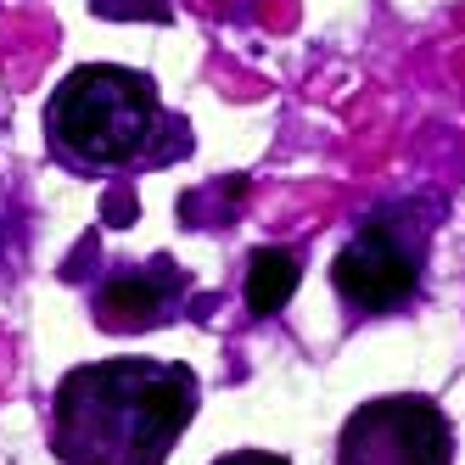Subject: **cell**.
<instances>
[{
  "mask_svg": "<svg viewBox=\"0 0 465 465\" xmlns=\"http://www.w3.org/2000/svg\"><path fill=\"white\" fill-rule=\"evenodd\" d=\"M196 404L203 381L180 359L74 364L51 392V454L62 465H169Z\"/></svg>",
  "mask_w": 465,
  "mask_h": 465,
  "instance_id": "1",
  "label": "cell"
},
{
  "mask_svg": "<svg viewBox=\"0 0 465 465\" xmlns=\"http://www.w3.org/2000/svg\"><path fill=\"white\" fill-rule=\"evenodd\" d=\"M45 146L74 174H135L191 152V124L163 107L146 74L118 62H84L51 90Z\"/></svg>",
  "mask_w": 465,
  "mask_h": 465,
  "instance_id": "2",
  "label": "cell"
},
{
  "mask_svg": "<svg viewBox=\"0 0 465 465\" xmlns=\"http://www.w3.org/2000/svg\"><path fill=\"white\" fill-rule=\"evenodd\" d=\"M431 252V213L410 196L381 203L331 258V286L353 314H392L420 292Z\"/></svg>",
  "mask_w": 465,
  "mask_h": 465,
  "instance_id": "3",
  "label": "cell"
},
{
  "mask_svg": "<svg viewBox=\"0 0 465 465\" xmlns=\"http://www.w3.org/2000/svg\"><path fill=\"white\" fill-rule=\"evenodd\" d=\"M337 465H454V426L426 392H381L342 420Z\"/></svg>",
  "mask_w": 465,
  "mask_h": 465,
  "instance_id": "4",
  "label": "cell"
},
{
  "mask_svg": "<svg viewBox=\"0 0 465 465\" xmlns=\"http://www.w3.org/2000/svg\"><path fill=\"white\" fill-rule=\"evenodd\" d=\"M185 297H191L185 270L169 252H157L146 263H124V270H113L102 286H95L90 320H95V331H107V337H135V331L174 325Z\"/></svg>",
  "mask_w": 465,
  "mask_h": 465,
  "instance_id": "5",
  "label": "cell"
},
{
  "mask_svg": "<svg viewBox=\"0 0 465 465\" xmlns=\"http://www.w3.org/2000/svg\"><path fill=\"white\" fill-rule=\"evenodd\" d=\"M297 281H303V263L292 247H252L247 258V309L252 314H281L292 303Z\"/></svg>",
  "mask_w": 465,
  "mask_h": 465,
  "instance_id": "6",
  "label": "cell"
},
{
  "mask_svg": "<svg viewBox=\"0 0 465 465\" xmlns=\"http://www.w3.org/2000/svg\"><path fill=\"white\" fill-rule=\"evenodd\" d=\"M90 12L107 17V23H135V17H146V23H169V17H174L169 0H90Z\"/></svg>",
  "mask_w": 465,
  "mask_h": 465,
  "instance_id": "7",
  "label": "cell"
},
{
  "mask_svg": "<svg viewBox=\"0 0 465 465\" xmlns=\"http://www.w3.org/2000/svg\"><path fill=\"white\" fill-rule=\"evenodd\" d=\"M102 213H107V224H113V230L135 224V213H141L135 185H129V180H113V185H107V196H102Z\"/></svg>",
  "mask_w": 465,
  "mask_h": 465,
  "instance_id": "8",
  "label": "cell"
},
{
  "mask_svg": "<svg viewBox=\"0 0 465 465\" xmlns=\"http://www.w3.org/2000/svg\"><path fill=\"white\" fill-rule=\"evenodd\" d=\"M213 465H292V460L275 454V449H230V454H219Z\"/></svg>",
  "mask_w": 465,
  "mask_h": 465,
  "instance_id": "9",
  "label": "cell"
}]
</instances>
